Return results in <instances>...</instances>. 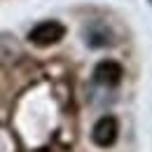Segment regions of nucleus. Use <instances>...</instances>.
Segmentation results:
<instances>
[{"label":"nucleus","mask_w":152,"mask_h":152,"mask_svg":"<svg viewBox=\"0 0 152 152\" xmlns=\"http://www.w3.org/2000/svg\"><path fill=\"white\" fill-rule=\"evenodd\" d=\"M117 133H119L117 119H115L113 115H105V117H101L94 124L91 140H94V145H98V148H110L115 140H117Z\"/></svg>","instance_id":"2"},{"label":"nucleus","mask_w":152,"mask_h":152,"mask_svg":"<svg viewBox=\"0 0 152 152\" xmlns=\"http://www.w3.org/2000/svg\"><path fill=\"white\" fill-rule=\"evenodd\" d=\"M122 75H124L122 66H119L117 61H113V58L101 61V63L96 66V70H94V80L101 87H105V89H115V87L122 82Z\"/></svg>","instance_id":"3"},{"label":"nucleus","mask_w":152,"mask_h":152,"mask_svg":"<svg viewBox=\"0 0 152 152\" xmlns=\"http://www.w3.org/2000/svg\"><path fill=\"white\" fill-rule=\"evenodd\" d=\"M63 35H66V26L56 19H49V21H40L38 26H33L31 33H28V40L35 47H52V45L61 42Z\"/></svg>","instance_id":"1"},{"label":"nucleus","mask_w":152,"mask_h":152,"mask_svg":"<svg viewBox=\"0 0 152 152\" xmlns=\"http://www.w3.org/2000/svg\"><path fill=\"white\" fill-rule=\"evenodd\" d=\"M21 54L19 42L10 35H0V63H12Z\"/></svg>","instance_id":"5"},{"label":"nucleus","mask_w":152,"mask_h":152,"mask_svg":"<svg viewBox=\"0 0 152 152\" xmlns=\"http://www.w3.org/2000/svg\"><path fill=\"white\" fill-rule=\"evenodd\" d=\"M87 45L89 47H110L113 45V33L105 28V26H94L87 31Z\"/></svg>","instance_id":"4"}]
</instances>
